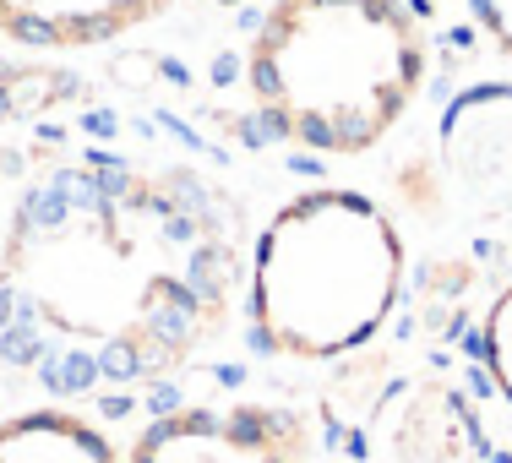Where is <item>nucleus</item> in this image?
Returning <instances> with one entry per match:
<instances>
[{
	"mask_svg": "<svg viewBox=\"0 0 512 463\" xmlns=\"http://www.w3.org/2000/svg\"><path fill=\"white\" fill-rule=\"evenodd\" d=\"M235 246L197 186L115 158L50 169L0 235V333L60 382H158L224 327Z\"/></svg>",
	"mask_w": 512,
	"mask_h": 463,
	"instance_id": "nucleus-1",
	"label": "nucleus"
},
{
	"mask_svg": "<svg viewBox=\"0 0 512 463\" xmlns=\"http://www.w3.org/2000/svg\"><path fill=\"white\" fill-rule=\"evenodd\" d=\"M246 88L284 142L360 158L425 88V33L404 0H273L246 50Z\"/></svg>",
	"mask_w": 512,
	"mask_h": 463,
	"instance_id": "nucleus-2",
	"label": "nucleus"
},
{
	"mask_svg": "<svg viewBox=\"0 0 512 463\" xmlns=\"http://www.w3.org/2000/svg\"><path fill=\"white\" fill-rule=\"evenodd\" d=\"M409 251L393 213L349 186L300 191L262 224L246 267V327L273 360L327 365L398 311Z\"/></svg>",
	"mask_w": 512,
	"mask_h": 463,
	"instance_id": "nucleus-3",
	"label": "nucleus"
},
{
	"mask_svg": "<svg viewBox=\"0 0 512 463\" xmlns=\"http://www.w3.org/2000/svg\"><path fill=\"white\" fill-rule=\"evenodd\" d=\"M126 463H311V425L289 404H186L148 420Z\"/></svg>",
	"mask_w": 512,
	"mask_h": 463,
	"instance_id": "nucleus-4",
	"label": "nucleus"
},
{
	"mask_svg": "<svg viewBox=\"0 0 512 463\" xmlns=\"http://www.w3.org/2000/svg\"><path fill=\"white\" fill-rule=\"evenodd\" d=\"M436 164L474 218H512V82H474L447 99Z\"/></svg>",
	"mask_w": 512,
	"mask_h": 463,
	"instance_id": "nucleus-5",
	"label": "nucleus"
},
{
	"mask_svg": "<svg viewBox=\"0 0 512 463\" xmlns=\"http://www.w3.org/2000/svg\"><path fill=\"white\" fill-rule=\"evenodd\" d=\"M175 0H0V39L22 50H93L158 22Z\"/></svg>",
	"mask_w": 512,
	"mask_h": 463,
	"instance_id": "nucleus-6",
	"label": "nucleus"
},
{
	"mask_svg": "<svg viewBox=\"0 0 512 463\" xmlns=\"http://www.w3.org/2000/svg\"><path fill=\"white\" fill-rule=\"evenodd\" d=\"M0 463H126L88 414L39 404L0 414Z\"/></svg>",
	"mask_w": 512,
	"mask_h": 463,
	"instance_id": "nucleus-7",
	"label": "nucleus"
},
{
	"mask_svg": "<svg viewBox=\"0 0 512 463\" xmlns=\"http://www.w3.org/2000/svg\"><path fill=\"white\" fill-rule=\"evenodd\" d=\"M480 365L491 376V387L512 404V284L480 316Z\"/></svg>",
	"mask_w": 512,
	"mask_h": 463,
	"instance_id": "nucleus-8",
	"label": "nucleus"
},
{
	"mask_svg": "<svg viewBox=\"0 0 512 463\" xmlns=\"http://www.w3.org/2000/svg\"><path fill=\"white\" fill-rule=\"evenodd\" d=\"M474 22L485 28V39H491V50L502 55V66L512 71V0H469Z\"/></svg>",
	"mask_w": 512,
	"mask_h": 463,
	"instance_id": "nucleus-9",
	"label": "nucleus"
},
{
	"mask_svg": "<svg viewBox=\"0 0 512 463\" xmlns=\"http://www.w3.org/2000/svg\"><path fill=\"white\" fill-rule=\"evenodd\" d=\"M213 6H240V0H213Z\"/></svg>",
	"mask_w": 512,
	"mask_h": 463,
	"instance_id": "nucleus-10",
	"label": "nucleus"
}]
</instances>
